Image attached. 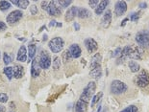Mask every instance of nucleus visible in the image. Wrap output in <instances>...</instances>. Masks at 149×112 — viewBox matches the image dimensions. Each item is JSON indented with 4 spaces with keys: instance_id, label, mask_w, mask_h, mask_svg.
I'll use <instances>...</instances> for the list:
<instances>
[{
    "instance_id": "13",
    "label": "nucleus",
    "mask_w": 149,
    "mask_h": 112,
    "mask_svg": "<svg viewBox=\"0 0 149 112\" xmlns=\"http://www.w3.org/2000/svg\"><path fill=\"white\" fill-rule=\"evenodd\" d=\"M77 12H78V7H76V6H72V7L69 8L68 11H66L65 15V21L70 22L73 20L75 17H77Z\"/></svg>"
},
{
    "instance_id": "33",
    "label": "nucleus",
    "mask_w": 149,
    "mask_h": 112,
    "mask_svg": "<svg viewBox=\"0 0 149 112\" xmlns=\"http://www.w3.org/2000/svg\"><path fill=\"white\" fill-rule=\"evenodd\" d=\"M8 95L5 94V93H0V103L1 104H4V103H7L8 102Z\"/></svg>"
},
{
    "instance_id": "39",
    "label": "nucleus",
    "mask_w": 149,
    "mask_h": 112,
    "mask_svg": "<svg viewBox=\"0 0 149 112\" xmlns=\"http://www.w3.org/2000/svg\"><path fill=\"white\" fill-rule=\"evenodd\" d=\"M57 25V21L56 20H51L50 21V23H49V27L51 28V27H55Z\"/></svg>"
},
{
    "instance_id": "29",
    "label": "nucleus",
    "mask_w": 149,
    "mask_h": 112,
    "mask_svg": "<svg viewBox=\"0 0 149 112\" xmlns=\"http://www.w3.org/2000/svg\"><path fill=\"white\" fill-rule=\"evenodd\" d=\"M139 14L141 12H132L131 15H130V20H131L132 22H136L139 20Z\"/></svg>"
},
{
    "instance_id": "35",
    "label": "nucleus",
    "mask_w": 149,
    "mask_h": 112,
    "mask_svg": "<svg viewBox=\"0 0 149 112\" xmlns=\"http://www.w3.org/2000/svg\"><path fill=\"white\" fill-rule=\"evenodd\" d=\"M30 12H31V15H36L38 14V8H37L36 5L31 6V7H30Z\"/></svg>"
},
{
    "instance_id": "3",
    "label": "nucleus",
    "mask_w": 149,
    "mask_h": 112,
    "mask_svg": "<svg viewBox=\"0 0 149 112\" xmlns=\"http://www.w3.org/2000/svg\"><path fill=\"white\" fill-rule=\"evenodd\" d=\"M64 46H65V41L60 37H56L52 38V39L49 40V42H48L49 50L54 54L61 52V51L64 49Z\"/></svg>"
},
{
    "instance_id": "31",
    "label": "nucleus",
    "mask_w": 149,
    "mask_h": 112,
    "mask_svg": "<svg viewBox=\"0 0 149 112\" xmlns=\"http://www.w3.org/2000/svg\"><path fill=\"white\" fill-rule=\"evenodd\" d=\"M72 3V1L70 0H65V1H58V4L59 6H61V8H68L69 5H70Z\"/></svg>"
},
{
    "instance_id": "44",
    "label": "nucleus",
    "mask_w": 149,
    "mask_h": 112,
    "mask_svg": "<svg viewBox=\"0 0 149 112\" xmlns=\"http://www.w3.org/2000/svg\"><path fill=\"white\" fill-rule=\"evenodd\" d=\"M57 27H62L63 25H62V23H58V22H57V25H56Z\"/></svg>"
},
{
    "instance_id": "4",
    "label": "nucleus",
    "mask_w": 149,
    "mask_h": 112,
    "mask_svg": "<svg viewBox=\"0 0 149 112\" xmlns=\"http://www.w3.org/2000/svg\"><path fill=\"white\" fill-rule=\"evenodd\" d=\"M136 42L139 47H148L149 46V32L146 30L139 31L136 35Z\"/></svg>"
},
{
    "instance_id": "15",
    "label": "nucleus",
    "mask_w": 149,
    "mask_h": 112,
    "mask_svg": "<svg viewBox=\"0 0 149 112\" xmlns=\"http://www.w3.org/2000/svg\"><path fill=\"white\" fill-rule=\"evenodd\" d=\"M40 73V67L39 64V60L37 59H34L32 60V65H31V76L33 78H37Z\"/></svg>"
},
{
    "instance_id": "2",
    "label": "nucleus",
    "mask_w": 149,
    "mask_h": 112,
    "mask_svg": "<svg viewBox=\"0 0 149 112\" xmlns=\"http://www.w3.org/2000/svg\"><path fill=\"white\" fill-rule=\"evenodd\" d=\"M128 90V86L125 82H123L119 80H115L112 82L110 85V91L113 95H121L125 93Z\"/></svg>"
},
{
    "instance_id": "32",
    "label": "nucleus",
    "mask_w": 149,
    "mask_h": 112,
    "mask_svg": "<svg viewBox=\"0 0 149 112\" xmlns=\"http://www.w3.org/2000/svg\"><path fill=\"white\" fill-rule=\"evenodd\" d=\"M121 52H122V48L121 47H117L116 49L113 51V53L112 54V57H118L120 55H121Z\"/></svg>"
},
{
    "instance_id": "46",
    "label": "nucleus",
    "mask_w": 149,
    "mask_h": 112,
    "mask_svg": "<svg viewBox=\"0 0 149 112\" xmlns=\"http://www.w3.org/2000/svg\"><path fill=\"white\" fill-rule=\"evenodd\" d=\"M0 56H1V54H0Z\"/></svg>"
},
{
    "instance_id": "20",
    "label": "nucleus",
    "mask_w": 149,
    "mask_h": 112,
    "mask_svg": "<svg viewBox=\"0 0 149 112\" xmlns=\"http://www.w3.org/2000/svg\"><path fill=\"white\" fill-rule=\"evenodd\" d=\"M91 12L86 8H78L77 12V17L80 19H85L91 17Z\"/></svg>"
},
{
    "instance_id": "34",
    "label": "nucleus",
    "mask_w": 149,
    "mask_h": 112,
    "mask_svg": "<svg viewBox=\"0 0 149 112\" xmlns=\"http://www.w3.org/2000/svg\"><path fill=\"white\" fill-rule=\"evenodd\" d=\"M100 1H97V0H91V1H88V5L91 6V8L93 9H96V7L99 4Z\"/></svg>"
},
{
    "instance_id": "36",
    "label": "nucleus",
    "mask_w": 149,
    "mask_h": 112,
    "mask_svg": "<svg viewBox=\"0 0 149 112\" xmlns=\"http://www.w3.org/2000/svg\"><path fill=\"white\" fill-rule=\"evenodd\" d=\"M5 30H7V25H6L5 22L0 20V32H3Z\"/></svg>"
},
{
    "instance_id": "28",
    "label": "nucleus",
    "mask_w": 149,
    "mask_h": 112,
    "mask_svg": "<svg viewBox=\"0 0 149 112\" xmlns=\"http://www.w3.org/2000/svg\"><path fill=\"white\" fill-rule=\"evenodd\" d=\"M3 60H4L5 65H9L12 62V57L8 53H4L3 54Z\"/></svg>"
},
{
    "instance_id": "37",
    "label": "nucleus",
    "mask_w": 149,
    "mask_h": 112,
    "mask_svg": "<svg viewBox=\"0 0 149 112\" xmlns=\"http://www.w3.org/2000/svg\"><path fill=\"white\" fill-rule=\"evenodd\" d=\"M40 5H42V10H47V8H48V5H49V1H42V3H40Z\"/></svg>"
},
{
    "instance_id": "11",
    "label": "nucleus",
    "mask_w": 149,
    "mask_h": 112,
    "mask_svg": "<svg viewBox=\"0 0 149 112\" xmlns=\"http://www.w3.org/2000/svg\"><path fill=\"white\" fill-rule=\"evenodd\" d=\"M102 56L99 53H96L91 59V64H90V70L95 69V68H100L102 67Z\"/></svg>"
},
{
    "instance_id": "16",
    "label": "nucleus",
    "mask_w": 149,
    "mask_h": 112,
    "mask_svg": "<svg viewBox=\"0 0 149 112\" xmlns=\"http://www.w3.org/2000/svg\"><path fill=\"white\" fill-rule=\"evenodd\" d=\"M17 59V62H27V50H26V47L24 45H21L19 47V49H18Z\"/></svg>"
},
{
    "instance_id": "43",
    "label": "nucleus",
    "mask_w": 149,
    "mask_h": 112,
    "mask_svg": "<svg viewBox=\"0 0 149 112\" xmlns=\"http://www.w3.org/2000/svg\"><path fill=\"white\" fill-rule=\"evenodd\" d=\"M46 39H47V36H46V35H44L43 38H42V41H46Z\"/></svg>"
},
{
    "instance_id": "38",
    "label": "nucleus",
    "mask_w": 149,
    "mask_h": 112,
    "mask_svg": "<svg viewBox=\"0 0 149 112\" xmlns=\"http://www.w3.org/2000/svg\"><path fill=\"white\" fill-rule=\"evenodd\" d=\"M139 7L141 9H146L147 8V3L146 2H141L139 4Z\"/></svg>"
},
{
    "instance_id": "40",
    "label": "nucleus",
    "mask_w": 149,
    "mask_h": 112,
    "mask_svg": "<svg viewBox=\"0 0 149 112\" xmlns=\"http://www.w3.org/2000/svg\"><path fill=\"white\" fill-rule=\"evenodd\" d=\"M73 26H74L75 31H79V30H80V25H79V24L77 23V22H74Z\"/></svg>"
},
{
    "instance_id": "6",
    "label": "nucleus",
    "mask_w": 149,
    "mask_h": 112,
    "mask_svg": "<svg viewBox=\"0 0 149 112\" xmlns=\"http://www.w3.org/2000/svg\"><path fill=\"white\" fill-rule=\"evenodd\" d=\"M23 17V12H22L20 10H15V11L11 12L10 14L7 15L6 17V21L9 25L11 26H14L17 23L19 22V20Z\"/></svg>"
},
{
    "instance_id": "17",
    "label": "nucleus",
    "mask_w": 149,
    "mask_h": 112,
    "mask_svg": "<svg viewBox=\"0 0 149 112\" xmlns=\"http://www.w3.org/2000/svg\"><path fill=\"white\" fill-rule=\"evenodd\" d=\"M10 2H11V4H14L17 6V7L22 10L27 9V7L30 4V2L28 1V0H12Z\"/></svg>"
},
{
    "instance_id": "19",
    "label": "nucleus",
    "mask_w": 149,
    "mask_h": 112,
    "mask_svg": "<svg viewBox=\"0 0 149 112\" xmlns=\"http://www.w3.org/2000/svg\"><path fill=\"white\" fill-rule=\"evenodd\" d=\"M24 76V68L19 64H15L14 68V77L15 79H21Z\"/></svg>"
},
{
    "instance_id": "18",
    "label": "nucleus",
    "mask_w": 149,
    "mask_h": 112,
    "mask_svg": "<svg viewBox=\"0 0 149 112\" xmlns=\"http://www.w3.org/2000/svg\"><path fill=\"white\" fill-rule=\"evenodd\" d=\"M36 52H37V47L35 44H29L28 45V60L27 62H32V60L34 59L35 56H36Z\"/></svg>"
},
{
    "instance_id": "42",
    "label": "nucleus",
    "mask_w": 149,
    "mask_h": 112,
    "mask_svg": "<svg viewBox=\"0 0 149 112\" xmlns=\"http://www.w3.org/2000/svg\"><path fill=\"white\" fill-rule=\"evenodd\" d=\"M5 111H6L5 106H3V105L0 104V112H5Z\"/></svg>"
},
{
    "instance_id": "25",
    "label": "nucleus",
    "mask_w": 149,
    "mask_h": 112,
    "mask_svg": "<svg viewBox=\"0 0 149 112\" xmlns=\"http://www.w3.org/2000/svg\"><path fill=\"white\" fill-rule=\"evenodd\" d=\"M10 8H11V2L10 1H6V0L0 1V10H1L2 12L8 11Z\"/></svg>"
},
{
    "instance_id": "30",
    "label": "nucleus",
    "mask_w": 149,
    "mask_h": 112,
    "mask_svg": "<svg viewBox=\"0 0 149 112\" xmlns=\"http://www.w3.org/2000/svg\"><path fill=\"white\" fill-rule=\"evenodd\" d=\"M71 59H72V57H71L70 53H69V51L68 50L65 51L64 54H63V59H64V62H68V60Z\"/></svg>"
},
{
    "instance_id": "10",
    "label": "nucleus",
    "mask_w": 149,
    "mask_h": 112,
    "mask_svg": "<svg viewBox=\"0 0 149 112\" xmlns=\"http://www.w3.org/2000/svg\"><path fill=\"white\" fill-rule=\"evenodd\" d=\"M127 11V3L123 0H119V1L116 2L115 5V14L116 17H121Z\"/></svg>"
},
{
    "instance_id": "22",
    "label": "nucleus",
    "mask_w": 149,
    "mask_h": 112,
    "mask_svg": "<svg viewBox=\"0 0 149 112\" xmlns=\"http://www.w3.org/2000/svg\"><path fill=\"white\" fill-rule=\"evenodd\" d=\"M128 66L130 70H131V72L133 73H137L138 71H139V69H141V66H139V64L135 62V60H130L129 63H128Z\"/></svg>"
},
{
    "instance_id": "1",
    "label": "nucleus",
    "mask_w": 149,
    "mask_h": 112,
    "mask_svg": "<svg viewBox=\"0 0 149 112\" xmlns=\"http://www.w3.org/2000/svg\"><path fill=\"white\" fill-rule=\"evenodd\" d=\"M96 90V84L95 82H90L88 84L86 85V87L83 89V92L80 95V98L77 101L78 104L83 105L85 107L88 106V103L91 101V99L94 96V93H95Z\"/></svg>"
},
{
    "instance_id": "21",
    "label": "nucleus",
    "mask_w": 149,
    "mask_h": 112,
    "mask_svg": "<svg viewBox=\"0 0 149 112\" xmlns=\"http://www.w3.org/2000/svg\"><path fill=\"white\" fill-rule=\"evenodd\" d=\"M108 5H109V1H100L99 4H98V6L95 9V15H102L104 11L106 10V7Z\"/></svg>"
},
{
    "instance_id": "12",
    "label": "nucleus",
    "mask_w": 149,
    "mask_h": 112,
    "mask_svg": "<svg viewBox=\"0 0 149 112\" xmlns=\"http://www.w3.org/2000/svg\"><path fill=\"white\" fill-rule=\"evenodd\" d=\"M112 17H113V14H112V11L108 10L106 11V12L104 14L102 19H101V25H102L103 28H109L110 25H111V22H112Z\"/></svg>"
},
{
    "instance_id": "41",
    "label": "nucleus",
    "mask_w": 149,
    "mask_h": 112,
    "mask_svg": "<svg viewBox=\"0 0 149 112\" xmlns=\"http://www.w3.org/2000/svg\"><path fill=\"white\" fill-rule=\"evenodd\" d=\"M128 21H129V18H124V19H123V21H122V23H121V26H122V27H123V26H125L126 23H127Z\"/></svg>"
},
{
    "instance_id": "7",
    "label": "nucleus",
    "mask_w": 149,
    "mask_h": 112,
    "mask_svg": "<svg viewBox=\"0 0 149 112\" xmlns=\"http://www.w3.org/2000/svg\"><path fill=\"white\" fill-rule=\"evenodd\" d=\"M51 57H50L49 54L47 53V51H43V52L40 54V59H39V64L40 69H48L51 66Z\"/></svg>"
},
{
    "instance_id": "24",
    "label": "nucleus",
    "mask_w": 149,
    "mask_h": 112,
    "mask_svg": "<svg viewBox=\"0 0 149 112\" xmlns=\"http://www.w3.org/2000/svg\"><path fill=\"white\" fill-rule=\"evenodd\" d=\"M102 97H103V92H99L98 94H96V95H94L93 97V99H91V107H93L94 105H95L98 102H99L101 99H102Z\"/></svg>"
},
{
    "instance_id": "5",
    "label": "nucleus",
    "mask_w": 149,
    "mask_h": 112,
    "mask_svg": "<svg viewBox=\"0 0 149 112\" xmlns=\"http://www.w3.org/2000/svg\"><path fill=\"white\" fill-rule=\"evenodd\" d=\"M137 85L141 88H146L149 86V73L146 70H141L136 79Z\"/></svg>"
},
{
    "instance_id": "9",
    "label": "nucleus",
    "mask_w": 149,
    "mask_h": 112,
    "mask_svg": "<svg viewBox=\"0 0 149 112\" xmlns=\"http://www.w3.org/2000/svg\"><path fill=\"white\" fill-rule=\"evenodd\" d=\"M84 44H85L86 49H87V51L90 54L95 53L98 49V43L96 42L95 39H93V38H91V37L86 38L84 40Z\"/></svg>"
},
{
    "instance_id": "23",
    "label": "nucleus",
    "mask_w": 149,
    "mask_h": 112,
    "mask_svg": "<svg viewBox=\"0 0 149 112\" xmlns=\"http://www.w3.org/2000/svg\"><path fill=\"white\" fill-rule=\"evenodd\" d=\"M4 74L8 78L9 81H11V80L13 79V77H14V67L6 66L4 68Z\"/></svg>"
},
{
    "instance_id": "27",
    "label": "nucleus",
    "mask_w": 149,
    "mask_h": 112,
    "mask_svg": "<svg viewBox=\"0 0 149 112\" xmlns=\"http://www.w3.org/2000/svg\"><path fill=\"white\" fill-rule=\"evenodd\" d=\"M119 112H139V109L136 105H129V106H127L126 108H124V109L119 111Z\"/></svg>"
},
{
    "instance_id": "26",
    "label": "nucleus",
    "mask_w": 149,
    "mask_h": 112,
    "mask_svg": "<svg viewBox=\"0 0 149 112\" xmlns=\"http://www.w3.org/2000/svg\"><path fill=\"white\" fill-rule=\"evenodd\" d=\"M52 66H53L54 70H58L60 68V66H61V59H60L59 57H54V60L52 62Z\"/></svg>"
},
{
    "instance_id": "45",
    "label": "nucleus",
    "mask_w": 149,
    "mask_h": 112,
    "mask_svg": "<svg viewBox=\"0 0 149 112\" xmlns=\"http://www.w3.org/2000/svg\"><path fill=\"white\" fill-rule=\"evenodd\" d=\"M98 106H99V107H98V109H97V112H100V110H101V105L99 104V105H98Z\"/></svg>"
},
{
    "instance_id": "8",
    "label": "nucleus",
    "mask_w": 149,
    "mask_h": 112,
    "mask_svg": "<svg viewBox=\"0 0 149 112\" xmlns=\"http://www.w3.org/2000/svg\"><path fill=\"white\" fill-rule=\"evenodd\" d=\"M46 11L48 12V15H52V17H59L62 14V10L60 9L58 1H49L48 8H47Z\"/></svg>"
},
{
    "instance_id": "14",
    "label": "nucleus",
    "mask_w": 149,
    "mask_h": 112,
    "mask_svg": "<svg viewBox=\"0 0 149 112\" xmlns=\"http://www.w3.org/2000/svg\"><path fill=\"white\" fill-rule=\"evenodd\" d=\"M69 53H70L71 55V57L72 59H78V57H80L81 55H82V50L80 46L78 45V44H71L70 47H69Z\"/></svg>"
}]
</instances>
